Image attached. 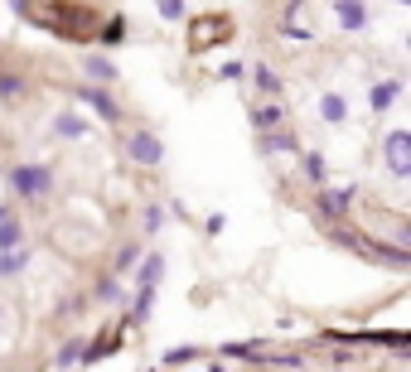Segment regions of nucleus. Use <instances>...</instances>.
Here are the masks:
<instances>
[{
    "label": "nucleus",
    "instance_id": "nucleus-1",
    "mask_svg": "<svg viewBox=\"0 0 411 372\" xmlns=\"http://www.w3.org/2000/svg\"><path fill=\"white\" fill-rule=\"evenodd\" d=\"M29 19L34 24H44L49 34H58V39H97V24H102V15L97 10H88V5H63V0H54L49 10H29Z\"/></svg>",
    "mask_w": 411,
    "mask_h": 372
},
{
    "label": "nucleus",
    "instance_id": "nucleus-7",
    "mask_svg": "<svg viewBox=\"0 0 411 372\" xmlns=\"http://www.w3.org/2000/svg\"><path fill=\"white\" fill-rule=\"evenodd\" d=\"M78 97H83V102H88V106H92V111H97L102 121H111V126L121 121V106H116V102H111V97H106L102 88H78Z\"/></svg>",
    "mask_w": 411,
    "mask_h": 372
},
{
    "label": "nucleus",
    "instance_id": "nucleus-23",
    "mask_svg": "<svg viewBox=\"0 0 411 372\" xmlns=\"http://www.w3.org/2000/svg\"><path fill=\"white\" fill-rule=\"evenodd\" d=\"M116 295H121L116 276H102V280H97V300H116Z\"/></svg>",
    "mask_w": 411,
    "mask_h": 372
},
{
    "label": "nucleus",
    "instance_id": "nucleus-21",
    "mask_svg": "<svg viewBox=\"0 0 411 372\" xmlns=\"http://www.w3.org/2000/svg\"><path fill=\"white\" fill-rule=\"evenodd\" d=\"M136 257H140V247H136V242H131V247H121V252H116V276H121V271H131V266H136Z\"/></svg>",
    "mask_w": 411,
    "mask_h": 372
},
{
    "label": "nucleus",
    "instance_id": "nucleus-8",
    "mask_svg": "<svg viewBox=\"0 0 411 372\" xmlns=\"http://www.w3.org/2000/svg\"><path fill=\"white\" fill-rule=\"evenodd\" d=\"M334 15H339L344 29H363V24H368V10H363L358 0H334Z\"/></svg>",
    "mask_w": 411,
    "mask_h": 372
},
{
    "label": "nucleus",
    "instance_id": "nucleus-20",
    "mask_svg": "<svg viewBox=\"0 0 411 372\" xmlns=\"http://www.w3.org/2000/svg\"><path fill=\"white\" fill-rule=\"evenodd\" d=\"M58 136H68V140H78V136H88V121H78V116H58V126H54Z\"/></svg>",
    "mask_w": 411,
    "mask_h": 372
},
{
    "label": "nucleus",
    "instance_id": "nucleus-17",
    "mask_svg": "<svg viewBox=\"0 0 411 372\" xmlns=\"http://www.w3.org/2000/svg\"><path fill=\"white\" fill-rule=\"evenodd\" d=\"M19 242H24V227L10 223V218H0V252H5V247H19Z\"/></svg>",
    "mask_w": 411,
    "mask_h": 372
},
{
    "label": "nucleus",
    "instance_id": "nucleus-5",
    "mask_svg": "<svg viewBox=\"0 0 411 372\" xmlns=\"http://www.w3.org/2000/svg\"><path fill=\"white\" fill-rule=\"evenodd\" d=\"M314 208H319V218L344 223V218H348V208H353V188H324V193L314 198Z\"/></svg>",
    "mask_w": 411,
    "mask_h": 372
},
{
    "label": "nucleus",
    "instance_id": "nucleus-13",
    "mask_svg": "<svg viewBox=\"0 0 411 372\" xmlns=\"http://www.w3.org/2000/svg\"><path fill=\"white\" fill-rule=\"evenodd\" d=\"M252 126H257V131H271V126H286V111H281L276 102H266V106H257V111H252Z\"/></svg>",
    "mask_w": 411,
    "mask_h": 372
},
{
    "label": "nucleus",
    "instance_id": "nucleus-19",
    "mask_svg": "<svg viewBox=\"0 0 411 372\" xmlns=\"http://www.w3.org/2000/svg\"><path fill=\"white\" fill-rule=\"evenodd\" d=\"M0 97H5V102L24 97V78H19V73H0Z\"/></svg>",
    "mask_w": 411,
    "mask_h": 372
},
{
    "label": "nucleus",
    "instance_id": "nucleus-2",
    "mask_svg": "<svg viewBox=\"0 0 411 372\" xmlns=\"http://www.w3.org/2000/svg\"><path fill=\"white\" fill-rule=\"evenodd\" d=\"M10 188H15L19 198H44V193L54 188V170H49V165H19V170L10 175Z\"/></svg>",
    "mask_w": 411,
    "mask_h": 372
},
{
    "label": "nucleus",
    "instance_id": "nucleus-25",
    "mask_svg": "<svg viewBox=\"0 0 411 372\" xmlns=\"http://www.w3.org/2000/svg\"><path fill=\"white\" fill-rule=\"evenodd\" d=\"M160 15L165 19H184V0H160Z\"/></svg>",
    "mask_w": 411,
    "mask_h": 372
},
{
    "label": "nucleus",
    "instance_id": "nucleus-15",
    "mask_svg": "<svg viewBox=\"0 0 411 372\" xmlns=\"http://www.w3.org/2000/svg\"><path fill=\"white\" fill-rule=\"evenodd\" d=\"M397 97H402V83H378V88L368 92V102H373L378 111H387V106H392Z\"/></svg>",
    "mask_w": 411,
    "mask_h": 372
},
{
    "label": "nucleus",
    "instance_id": "nucleus-16",
    "mask_svg": "<svg viewBox=\"0 0 411 372\" xmlns=\"http://www.w3.org/2000/svg\"><path fill=\"white\" fill-rule=\"evenodd\" d=\"M319 116H324V121H329V126H339V121H344V116H348V102H344V97H324V102H319Z\"/></svg>",
    "mask_w": 411,
    "mask_h": 372
},
{
    "label": "nucleus",
    "instance_id": "nucleus-4",
    "mask_svg": "<svg viewBox=\"0 0 411 372\" xmlns=\"http://www.w3.org/2000/svg\"><path fill=\"white\" fill-rule=\"evenodd\" d=\"M126 150H131V160H136V165H145V170H155V165L165 160V145H160V136H155V131H136Z\"/></svg>",
    "mask_w": 411,
    "mask_h": 372
},
{
    "label": "nucleus",
    "instance_id": "nucleus-3",
    "mask_svg": "<svg viewBox=\"0 0 411 372\" xmlns=\"http://www.w3.org/2000/svg\"><path fill=\"white\" fill-rule=\"evenodd\" d=\"M227 34H232V19H227V15H204V19H194V29H189V49L204 54L208 44H227Z\"/></svg>",
    "mask_w": 411,
    "mask_h": 372
},
{
    "label": "nucleus",
    "instance_id": "nucleus-27",
    "mask_svg": "<svg viewBox=\"0 0 411 372\" xmlns=\"http://www.w3.org/2000/svg\"><path fill=\"white\" fill-rule=\"evenodd\" d=\"M10 10H15V15H29V10H34V0H10Z\"/></svg>",
    "mask_w": 411,
    "mask_h": 372
},
{
    "label": "nucleus",
    "instance_id": "nucleus-22",
    "mask_svg": "<svg viewBox=\"0 0 411 372\" xmlns=\"http://www.w3.org/2000/svg\"><path fill=\"white\" fill-rule=\"evenodd\" d=\"M78 353H83V343H63V353H58L54 363H58V368H73V363H78Z\"/></svg>",
    "mask_w": 411,
    "mask_h": 372
},
{
    "label": "nucleus",
    "instance_id": "nucleus-28",
    "mask_svg": "<svg viewBox=\"0 0 411 372\" xmlns=\"http://www.w3.org/2000/svg\"><path fill=\"white\" fill-rule=\"evenodd\" d=\"M397 5H407V0H397Z\"/></svg>",
    "mask_w": 411,
    "mask_h": 372
},
{
    "label": "nucleus",
    "instance_id": "nucleus-11",
    "mask_svg": "<svg viewBox=\"0 0 411 372\" xmlns=\"http://www.w3.org/2000/svg\"><path fill=\"white\" fill-rule=\"evenodd\" d=\"M160 276H165V257H160V252H150V257L140 261V290H155Z\"/></svg>",
    "mask_w": 411,
    "mask_h": 372
},
{
    "label": "nucleus",
    "instance_id": "nucleus-10",
    "mask_svg": "<svg viewBox=\"0 0 411 372\" xmlns=\"http://www.w3.org/2000/svg\"><path fill=\"white\" fill-rule=\"evenodd\" d=\"M97 39H102L106 49H116V44H126V15H111L106 24H97Z\"/></svg>",
    "mask_w": 411,
    "mask_h": 372
},
{
    "label": "nucleus",
    "instance_id": "nucleus-18",
    "mask_svg": "<svg viewBox=\"0 0 411 372\" xmlns=\"http://www.w3.org/2000/svg\"><path fill=\"white\" fill-rule=\"evenodd\" d=\"M252 78H257V88H261L266 97H276V92H281V78H276V73H271L266 63H257V73H252Z\"/></svg>",
    "mask_w": 411,
    "mask_h": 372
},
{
    "label": "nucleus",
    "instance_id": "nucleus-14",
    "mask_svg": "<svg viewBox=\"0 0 411 372\" xmlns=\"http://www.w3.org/2000/svg\"><path fill=\"white\" fill-rule=\"evenodd\" d=\"M19 266H29V247H5L0 252V276H15Z\"/></svg>",
    "mask_w": 411,
    "mask_h": 372
},
{
    "label": "nucleus",
    "instance_id": "nucleus-26",
    "mask_svg": "<svg viewBox=\"0 0 411 372\" xmlns=\"http://www.w3.org/2000/svg\"><path fill=\"white\" fill-rule=\"evenodd\" d=\"M305 175L314 179V184L324 179V160H319V155H305Z\"/></svg>",
    "mask_w": 411,
    "mask_h": 372
},
{
    "label": "nucleus",
    "instance_id": "nucleus-6",
    "mask_svg": "<svg viewBox=\"0 0 411 372\" xmlns=\"http://www.w3.org/2000/svg\"><path fill=\"white\" fill-rule=\"evenodd\" d=\"M387 165H392V175H411V136L407 131L387 136Z\"/></svg>",
    "mask_w": 411,
    "mask_h": 372
},
{
    "label": "nucleus",
    "instance_id": "nucleus-12",
    "mask_svg": "<svg viewBox=\"0 0 411 372\" xmlns=\"http://www.w3.org/2000/svg\"><path fill=\"white\" fill-rule=\"evenodd\" d=\"M83 68H88V78H97V83H116V63L102 58V54H88V58H83Z\"/></svg>",
    "mask_w": 411,
    "mask_h": 372
},
{
    "label": "nucleus",
    "instance_id": "nucleus-24",
    "mask_svg": "<svg viewBox=\"0 0 411 372\" xmlns=\"http://www.w3.org/2000/svg\"><path fill=\"white\" fill-rule=\"evenodd\" d=\"M179 363H194V348H175V353H165V368H179Z\"/></svg>",
    "mask_w": 411,
    "mask_h": 372
},
{
    "label": "nucleus",
    "instance_id": "nucleus-9",
    "mask_svg": "<svg viewBox=\"0 0 411 372\" xmlns=\"http://www.w3.org/2000/svg\"><path fill=\"white\" fill-rule=\"evenodd\" d=\"M276 150H296V136H291V131H281V126L261 131V155H276Z\"/></svg>",
    "mask_w": 411,
    "mask_h": 372
}]
</instances>
